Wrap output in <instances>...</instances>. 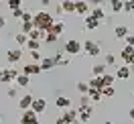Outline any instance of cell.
<instances>
[{
    "label": "cell",
    "instance_id": "obj_1",
    "mask_svg": "<svg viewBox=\"0 0 134 124\" xmlns=\"http://www.w3.org/2000/svg\"><path fill=\"white\" fill-rule=\"evenodd\" d=\"M53 23H55V18L51 17V12H47V10H39V12H35V17H33L35 29H39L43 33H49V29L53 26Z\"/></svg>",
    "mask_w": 134,
    "mask_h": 124
},
{
    "label": "cell",
    "instance_id": "obj_2",
    "mask_svg": "<svg viewBox=\"0 0 134 124\" xmlns=\"http://www.w3.org/2000/svg\"><path fill=\"white\" fill-rule=\"evenodd\" d=\"M63 51H65L67 55H77V53H81V51H83V45L77 41V39H69V41L65 43Z\"/></svg>",
    "mask_w": 134,
    "mask_h": 124
},
{
    "label": "cell",
    "instance_id": "obj_3",
    "mask_svg": "<svg viewBox=\"0 0 134 124\" xmlns=\"http://www.w3.org/2000/svg\"><path fill=\"white\" fill-rule=\"evenodd\" d=\"M83 53H85V55H90V57H98V55L102 53L100 43H96V41H83Z\"/></svg>",
    "mask_w": 134,
    "mask_h": 124
},
{
    "label": "cell",
    "instance_id": "obj_4",
    "mask_svg": "<svg viewBox=\"0 0 134 124\" xmlns=\"http://www.w3.org/2000/svg\"><path fill=\"white\" fill-rule=\"evenodd\" d=\"M120 57L124 61V65L132 67L134 65V47H124V49L120 51Z\"/></svg>",
    "mask_w": 134,
    "mask_h": 124
},
{
    "label": "cell",
    "instance_id": "obj_5",
    "mask_svg": "<svg viewBox=\"0 0 134 124\" xmlns=\"http://www.w3.org/2000/svg\"><path fill=\"white\" fill-rule=\"evenodd\" d=\"M16 77H18V71H16V69H12V67H8V69H2L0 82H2V83H12V82H16Z\"/></svg>",
    "mask_w": 134,
    "mask_h": 124
},
{
    "label": "cell",
    "instance_id": "obj_6",
    "mask_svg": "<svg viewBox=\"0 0 134 124\" xmlns=\"http://www.w3.org/2000/svg\"><path fill=\"white\" fill-rule=\"evenodd\" d=\"M20 124H39V116L35 114L33 110H26V112H23L20 114V120H18Z\"/></svg>",
    "mask_w": 134,
    "mask_h": 124
},
{
    "label": "cell",
    "instance_id": "obj_7",
    "mask_svg": "<svg viewBox=\"0 0 134 124\" xmlns=\"http://www.w3.org/2000/svg\"><path fill=\"white\" fill-rule=\"evenodd\" d=\"M61 118H63V120H67L69 124H79V116H77V110H75V108H69V110H63Z\"/></svg>",
    "mask_w": 134,
    "mask_h": 124
},
{
    "label": "cell",
    "instance_id": "obj_8",
    "mask_svg": "<svg viewBox=\"0 0 134 124\" xmlns=\"http://www.w3.org/2000/svg\"><path fill=\"white\" fill-rule=\"evenodd\" d=\"M92 114H93V110H92V106H79L77 108V116H79V122H90V118H92Z\"/></svg>",
    "mask_w": 134,
    "mask_h": 124
},
{
    "label": "cell",
    "instance_id": "obj_9",
    "mask_svg": "<svg viewBox=\"0 0 134 124\" xmlns=\"http://www.w3.org/2000/svg\"><path fill=\"white\" fill-rule=\"evenodd\" d=\"M45 108H47V102H45L43 98H35V100H33V106H31V110H33L37 116L43 114V112H45Z\"/></svg>",
    "mask_w": 134,
    "mask_h": 124
},
{
    "label": "cell",
    "instance_id": "obj_10",
    "mask_svg": "<svg viewBox=\"0 0 134 124\" xmlns=\"http://www.w3.org/2000/svg\"><path fill=\"white\" fill-rule=\"evenodd\" d=\"M33 96H31V94H25V96H23V98L18 100V108H20V110H23V112H26V110H31V106H33Z\"/></svg>",
    "mask_w": 134,
    "mask_h": 124
},
{
    "label": "cell",
    "instance_id": "obj_11",
    "mask_svg": "<svg viewBox=\"0 0 134 124\" xmlns=\"http://www.w3.org/2000/svg\"><path fill=\"white\" fill-rule=\"evenodd\" d=\"M41 71H43V69H41V65H39V63H26V65L23 67V73L29 75V77H31V75L41 73Z\"/></svg>",
    "mask_w": 134,
    "mask_h": 124
},
{
    "label": "cell",
    "instance_id": "obj_12",
    "mask_svg": "<svg viewBox=\"0 0 134 124\" xmlns=\"http://www.w3.org/2000/svg\"><path fill=\"white\" fill-rule=\"evenodd\" d=\"M6 59H8V63H18L23 59V51L20 49H8L6 51Z\"/></svg>",
    "mask_w": 134,
    "mask_h": 124
},
{
    "label": "cell",
    "instance_id": "obj_13",
    "mask_svg": "<svg viewBox=\"0 0 134 124\" xmlns=\"http://www.w3.org/2000/svg\"><path fill=\"white\" fill-rule=\"evenodd\" d=\"M93 6H96V8L90 10V17H93L96 20H100V23H102V20L106 18V14H104V8H102V4H98V2H96Z\"/></svg>",
    "mask_w": 134,
    "mask_h": 124
},
{
    "label": "cell",
    "instance_id": "obj_14",
    "mask_svg": "<svg viewBox=\"0 0 134 124\" xmlns=\"http://www.w3.org/2000/svg\"><path fill=\"white\" fill-rule=\"evenodd\" d=\"M90 2H75V12L77 14H81V17H87L90 14Z\"/></svg>",
    "mask_w": 134,
    "mask_h": 124
},
{
    "label": "cell",
    "instance_id": "obj_15",
    "mask_svg": "<svg viewBox=\"0 0 134 124\" xmlns=\"http://www.w3.org/2000/svg\"><path fill=\"white\" fill-rule=\"evenodd\" d=\"M55 106H57L59 110H69V108H71V100L65 98V96H59V98L55 100Z\"/></svg>",
    "mask_w": 134,
    "mask_h": 124
},
{
    "label": "cell",
    "instance_id": "obj_16",
    "mask_svg": "<svg viewBox=\"0 0 134 124\" xmlns=\"http://www.w3.org/2000/svg\"><path fill=\"white\" fill-rule=\"evenodd\" d=\"M83 26L87 29V31H93V29H98V26H100V20H96L93 17L87 14V17L83 18Z\"/></svg>",
    "mask_w": 134,
    "mask_h": 124
},
{
    "label": "cell",
    "instance_id": "obj_17",
    "mask_svg": "<svg viewBox=\"0 0 134 124\" xmlns=\"http://www.w3.org/2000/svg\"><path fill=\"white\" fill-rule=\"evenodd\" d=\"M130 73H132V71H130V67H128V65H122V67H118V69H116V77H118V79H128Z\"/></svg>",
    "mask_w": 134,
    "mask_h": 124
},
{
    "label": "cell",
    "instance_id": "obj_18",
    "mask_svg": "<svg viewBox=\"0 0 134 124\" xmlns=\"http://www.w3.org/2000/svg\"><path fill=\"white\" fill-rule=\"evenodd\" d=\"M59 6H61V10H63V12H67V14L75 12V2H73V0H63Z\"/></svg>",
    "mask_w": 134,
    "mask_h": 124
},
{
    "label": "cell",
    "instance_id": "obj_19",
    "mask_svg": "<svg viewBox=\"0 0 134 124\" xmlns=\"http://www.w3.org/2000/svg\"><path fill=\"white\" fill-rule=\"evenodd\" d=\"M87 85H90V90H104V82H102V77H92L90 82H87Z\"/></svg>",
    "mask_w": 134,
    "mask_h": 124
},
{
    "label": "cell",
    "instance_id": "obj_20",
    "mask_svg": "<svg viewBox=\"0 0 134 124\" xmlns=\"http://www.w3.org/2000/svg\"><path fill=\"white\" fill-rule=\"evenodd\" d=\"M39 65H41L43 71H47V69H53V67H55V59H53V57H43Z\"/></svg>",
    "mask_w": 134,
    "mask_h": 124
},
{
    "label": "cell",
    "instance_id": "obj_21",
    "mask_svg": "<svg viewBox=\"0 0 134 124\" xmlns=\"http://www.w3.org/2000/svg\"><path fill=\"white\" fill-rule=\"evenodd\" d=\"M26 37H29L31 41H39V43H41V39H45V33H43V31H39V29H33L31 33L26 35Z\"/></svg>",
    "mask_w": 134,
    "mask_h": 124
},
{
    "label": "cell",
    "instance_id": "obj_22",
    "mask_svg": "<svg viewBox=\"0 0 134 124\" xmlns=\"http://www.w3.org/2000/svg\"><path fill=\"white\" fill-rule=\"evenodd\" d=\"M63 29H65V25H63V23H61V20H55V23H53V26H51L49 29V33H53V35H61L63 33Z\"/></svg>",
    "mask_w": 134,
    "mask_h": 124
},
{
    "label": "cell",
    "instance_id": "obj_23",
    "mask_svg": "<svg viewBox=\"0 0 134 124\" xmlns=\"http://www.w3.org/2000/svg\"><path fill=\"white\" fill-rule=\"evenodd\" d=\"M18 85V88H26L29 83H31V77L29 75H25V73H18V77H16V82H14Z\"/></svg>",
    "mask_w": 134,
    "mask_h": 124
},
{
    "label": "cell",
    "instance_id": "obj_24",
    "mask_svg": "<svg viewBox=\"0 0 134 124\" xmlns=\"http://www.w3.org/2000/svg\"><path fill=\"white\" fill-rule=\"evenodd\" d=\"M114 35H116V39H126L128 37V26H124V25H120V26H116V31H114Z\"/></svg>",
    "mask_w": 134,
    "mask_h": 124
},
{
    "label": "cell",
    "instance_id": "obj_25",
    "mask_svg": "<svg viewBox=\"0 0 134 124\" xmlns=\"http://www.w3.org/2000/svg\"><path fill=\"white\" fill-rule=\"evenodd\" d=\"M92 73H93V77H102V75L106 73V63H100V65H93V67H92Z\"/></svg>",
    "mask_w": 134,
    "mask_h": 124
},
{
    "label": "cell",
    "instance_id": "obj_26",
    "mask_svg": "<svg viewBox=\"0 0 134 124\" xmlns=\"http://www.w3.org/2000/svg\"><path fill=\"white\" fill-rule=\"evenodd\" d=\"M87 98H90V102H100L104 96H102L100 90H90V91H87Z\"/></svg>",
    "mask_w": 134,
    "mask_h": 124
},
{
    "label": "cell",
    "instance_id": "obj_27",
    "mask_svg": "<svg viewBox=\"0 0 134 124\" xmlns=\"http://www.w3.org/2000/svg\"><path fill=\"white\" fill-rule=\"evenodd\" d=\"M114 79H116V75H112V73H104V75H102V82H104V88H110V85L114 83Z\"/></svg>",
    "mask_w": 134,
    "mask_h": 124
},
{
    "label": "cell",
    "instance_id": "obj_28",
    "mask_svg": "<svg viewBox=\"0 0 134 124\" xmlns=\"http://www.w3.org/2000/svg\"><path fill=\"white\" fill-rule=\"evenodd\" d=\"M14 41L18 43V47H26V43H29V37H26L25 33H18L16 37H14Z\"/></svg>",
    "mask_w": 134,
    "mask_h": 124
},
{
    "label": "cell",
    "instance_id": "obj_29",
    "mask_svg": "<svg viewBox=\"0 0 134 124\" xmlns=\"http://www.w3.org/2000/svg\"><path fill=\"white\" fill-rule=\"evenodd\" d=\"M110 6H112L114 12H120V10L124 8V2H122V0H112V2H110Z\"/></svg>",
    "mask_w": 134,
    "mask_h": 124
},
{
    "label": "cell",
    "instance_id": "obj_30",
    "mask_svg": "<svg viewBox=\"0 0 134 124\" xmlns=\"http://www.w3.org/2000/svg\"><path fill=\"white\" fill-rule=\"evenodd\" d=\"M26 49L31 51V53H33V51H39V49H41V43H39V41H31V39H29V43H26Z\"/></svg>",
    "mask_w": 134,
    "mask_h": 124
},
{
    "label": "cell",
    "instance_id": "obj_31",
    "mask_svg": "<svg viewBox=\"0 0 134 124\" xmlns=\"http://www.w3.org/2000/svg\"><path fill=\"white\" fill-rule=\"evenodd\" d=\"M77 91H79L81 96H87V91H90V85H87L85 82H79V83H77Z\"/></svg>",
    "mask_w": 134,
    "mask_h": 124
},
{
    "label": "cell",
    "instance_id": "obj_32",
    "mask_svg": "<svg viewBox=\"0 0 134 124\" xmlns=\"http://www.w3.org/2000/svg\"><path fill=\"white\" fill-rule=\"evenodd\" d=\"M114 94H116L114 85H110V88H104V90H102V96H106V98H112Z\"/></svg>",
    "mask_w": 134,
    "mask_h": 124
},
{
    "label": "cell",
    "instance_id": "obj_33",
    "mask_svg": "<svg viewBox=\"0 0 134 124\" xmlns=\"http://www.w3.org/2000/svg\"><path fill=\"white\" fill-rule=\"evenodd\" d=\"M35 29V25L33 23H23V29H20V33H25V35H29L31 31Z\"/></svg>",
    "mask_w": 134,
    "mask_h": 124
},
{
    "label": "cell",
    "instance_id": "obj_34",
    "mask_svg": "<svg viewBox=\"0 0 134 124\" xmlns=\"http://www.w3.org/2000/svg\"><path fill=\"white\" fill-rule=\"evenodd\" d=\"M6 4H8V6H10L12 10H18V8H23V2H20V0H10V2H6Z\"/></svg>",
    "mask_w": 134,
    "mask_h": 124
},
{
    "label": "cell",
    "instance_id": "obj_35",
    "mask_svg": "<svg viewBox=\"0 0 134 124\" xmlns=\"http://www.w3.org/2000/svg\"><path fill=\"white\" fill-rule=\"evenodd\" d=\"M57 39H59L57 35H53V33H45V43H49V45H51V43H55Z\"/></svg>",
    "mask_w": 134,
    "mask_h": 124
},
{
    "label": "cell",
    "instance_id": "obj_36",
    "mask_svg": "<svg viewBox=\"0 0 134 124\" xmlns=\"http://www.w3.org/2000/svg\"><path fill=\"white\" fill-rule=\"evenodd\" d=\"M106 65H116V55H114V53H108V55H106Z\"/></svg>",
    "mask_w": 134,
    "mask_h": 124
},
{
    "label": "cell",
    "instance_id": "obj_37",
    "mask_svg": "<svg viewBox=\"0 0 134 124\" xmlns=\"http://www.w3.org/2000/svg\"><path fill=\"white\" fill-rule=\"evenodd\" d=\"M124 12H134V0H130V2H124Z\"/></svg>",
    "mask_w": 134,
    "mask_h": 124
},
{
    "label": "cell",
    "instance_id": "obj_38",
    "mask_svg": "<svg viewBox=\"0 0 134 124\" xmlns=\"http://www.w3.org/2000/svg\"><path fill=\"white\" fill-rule=\"evenodd\" d=\"M33 17H35V14H31V12H26V10H25V14H23V18H20V23H33Z\"/></svg>",
    "mask_w": 134,
    "mask_h": 124
},
{
    "label": "cell",
    "instance_id": "obj_39",
    "mask_svg": "<svg viewBox=\"0 0 134 124\" xmlns=\"http://www.w3.org/2000/svg\"><path fill=\"white\" fill-rule=\"evenodd\" d=\"M23 14H25V10H23V8H18V10H12V17L16 18V20H20V18H23Z\"/></svg>",
    "mask_w": 134,
    "mask_h": 124
},
{
    "label": "cell",
    "instance_id": "obj_40",
    "mask_svg": "<svg viewBox=\"0 0 134 124\" xmlns=\"http://www.w3.org/2000/svg\"><path fill=\"white\" fill-rule=\"evenodd\" d=\"M124 41H126V47H134V35H128Z\"/></svg>",
    "mask_w": 134,
    "mask_h": 124
},
{
    "label": "cell",
    "instance_id": "obj_41",
    "mask_svg": "<svg viewBox=\"0 0 134 124\" xmlns=\"http://www.w3.org/2000/svg\"><path fill=\"white\" fill-rule=\"evenodd\" d=\"M79 106H90V98H87V96H81V100H79Z\"/></svg>",
    "mask_w": 134,
    "mask_h": 124
},
{
    "label": "cell",
    "instance_id": "obj_42",
    "mask_svg": "<svg viewBox=\"0 0 134 124\" xmlns=\"http://www.w3.org/2000/svg\"><path fill=\"white\" fill-rule=\"evenodd\" d=\"M8 96H10V98H14V96H16V88H10V90H8Z\"/></svg>",
    "mask_w": 134,
    "mask_h": 124
},
{
    "label": "cell",
    "instance_id": "obj_43",
    "mask_svg": "<svg viewBox=\"0 0 134 124\" xmlns=\"http://www.w3.org/2000/svg\"><path fill=\"white\" fill-rule=\"evenodd\" d=\"M4 26H6V18L0 17V29H4Z\"/></svg>",
    "mask_w": 134,
    "mask_h": 124
},
{
    "label": "cell",
    "instance_id": "obj_44",
    "mask_svg": "<svg viewBox=\"0 0 134 124\" xmlns=\"http://www.w3.org/2000/svg\"><path fill=\"white\" fill-rule=\"evenodd\" d=\"M55 124H69V122H67V120H63V118H57V122H55Z\"/></svg>",
    "mask_w": 134,
    "mask_h": 124
},
{
    "label": "cell",
    "instance_id": "obj_45",
    "mask_svg": "<svg viewBox=\"0 0 134 124\" xmlns=\"http://www.w3.org/2000/svg\"><path fill=\"white\" fill-rule=\"evenodd\" d=\"M128 114H130V118L134 120V108H130V112H128Z\"/></svg>",
    "mask_w": 134,
    "mask_h": 124
},
{
    "label": "cell",
    "instance_id": "obj_46",
    "mask_svg": "<svg viewBox=\"0 0 134 124\" xmlns=\"http://www.w3.org/2000/svg\"><path fill=\"white\" fill-rule=\"evenodd\" d=\"M0 75H2V67H0Z\"/></svg>",
    "mask_w": 134,
    "mask_h": 124
}]
</instances>
